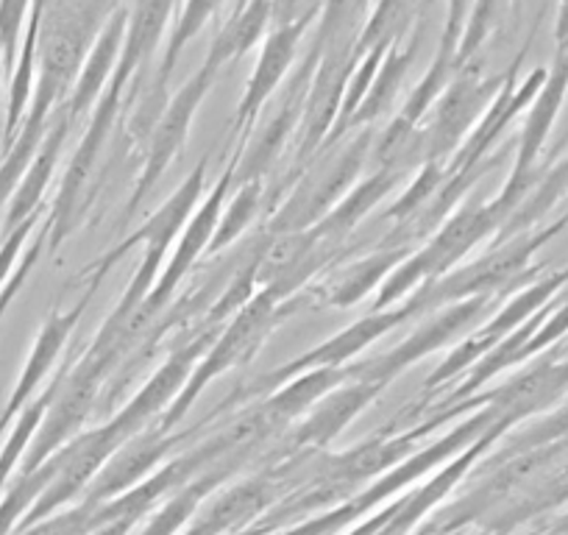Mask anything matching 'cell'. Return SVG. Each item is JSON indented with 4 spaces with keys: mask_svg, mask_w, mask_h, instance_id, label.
<instances>
[{
    "mask_svg": "<svg viewBox=\"0 0 568 535\" xmlns=\"http://www.w3.org/2000/svg\"><path fill=\"white\" fill-rule=\"evenodd\" d=\"M501 215L505 212L496 204L490 206H477L468 204L429 240V245L418 251L413 260H404L402 265L382 282V293L376 299V307H387L396 299H402L404 293L413 291L415 285H429V282H438L440 276L457 265L460 256H466L485 234L494 226H499Z\"/></svg>",
    "mask_w": 568,
    "mask_h": 535,
    "instance_id": "cell-1",
    "label": "cell"
},
{
    "mask_svg": "<svg viewBox=\"0 0 568 535\" xmlns=\"http://www.w3.org/2000/svg\"><path fill=\"white\" fill-rule=\"evenodd\" d=\"M273 319H276V299L267 296L265 291L256 293V296L251 299V302L245 304L237 315H234L232 324L223 330L221 341H217L215 346L206 352V357L201 360L199 369L190 374L187 385H184L182 393L173 398L171 411H168L165 418H162V427L168 430L171 424L182 422V418L187 416L190 407H193L195 398H199V393L204 391V387L210 385L217 374H223V371L245 363V360L256 352V346L265 341Z\"/></svg>",
    "mask_w": 568,
    "mask_h": 535,
    "instance_id": "cell-2",
    "label": "cell"
},
{
    "mask_svg": "<svg viewBox=\"0 0 568 535\" xmlns=\"http://www.w3.org/2000/svg\"><path fill=\"white\" fill-rule=\"evenodd\" d=\"M120 101H123L120 92L103 90L101 101L95 103V112H92L90 125H87L84 140H81L73 160H70L68 173H64L62 179V188H59L57 201H53V210L45 221L48 245H51V249H57L62 240H68L70 234H73V229L79 226L81 215H84L87 184H90L98 157H101L103 145H106L109 131H112L114 118H118Z\"/></svg>",
    "mask_w": 568,
    "mask_h": 535,
    "instance_id": "cell-3",
    "label": "cell"
},
{
    "mask_svg": "<svg viewBox=\"0 0 568 535\" xmlns=\"http://www.w3.org/2000/svg\"><path fill=\"white\" fill-rule=\"evenodd\" d=\"M321 7H324V0H315L307 12L296 14V18H293V14H284L282 23H276V29L265 37V46H262L254 70H251L248 84H245L243 98H240L237 118H234V129H237L240 134L251 131V125L256 123V114L262 112L267 98L276 92V87L282 84L284 75L291 73L304 34H307L310 26L318 23Z\"/></svg>",
    "mask_w": 568,
    "mask_h": 535,
    "instance_id": "cell-4",
    "label": "cell"
},
{
    "mask_svg": "<svg viewBox=\"0 0 568 535\" xmlns=\"http://www.w3.org/2000/svg\"><path fill=\"white\" fill-rule=\"evenodd\" d=\"M103 369L92 363L90 357H81V363L73 371H62L59 374V387L53 393L51 405H48L45 418H42L40 430H37L34 441L29 446V457H26V474L40 468L48 461V455L68 444L87 416L95 405V393L101 385Z\"/></svg>",
    "mask_w": 568,
    "mask_h": 535,
    "instance_id": "cell-5",
    "label": "cell"
},
{
    "mask_svg": "<svg viewBox=\"0 0 568 535\" xmlns=\"http://www.w3.org/2000/svg\"><path fill=\"white\" fill-rule=\"evenodd\" d=\"M505 81L507 75H501V79H483L477 68L466 64L452 79L444 95L435 101L433 125L424 134L426 160L438 162L440 157H449L460 145V140L471 131L479 112H488V107L499 95Z\"/></svg>",
    "mask_w": 568,
    "mask_h": 535,
    "instance_id": "cell-6",
    "label": "cell"
},
{
    "mask_svg": "<svg viewBox=\"0 0 568 535\" xmlns=\"http://www.w3.org/2000/svg\"><path fill=\"white\" fill-rule=\"evenodd\" d=\"M215 70H210L206 64H201L199 73L190 75L187 84L176 92V95L168 101L165 112L160 114L156 125L151 129L149 138V160H145V171H142L140 182H136L134 193H131V204H129V215L142 204V199L154 190V184L160 182L162 173L168 171L173 157L182 151L184 140H187L190 123H193L195 112L204 103L206 92H210L212 81H215Z\"/></svg>",
    "mask_w": 568,
    "mask_h": 535,
    "instance_id": "cell-7",
    "label": "cell"
},
{
    "mask_svg": "<svg viewBox=\"0 0 568 535\" xmlns=\"http://www.w3.org/2000/svg\"><path fill=\"white\" fill-rule=\"evenodd\" d=\"M371 149V134H359L354 143H348L346 151L335 157L329 165H324L321 171H315L296 193L291 195V201L284 204V210L273 218L271 229L278 234L291 232H304L310 223L321 221V218L329 212V206L352 188V182L357 179L359 168H363L365 157Z\"/></svg>",
    "mask_w": 568,
    "mask_h": 535,
    "instance_id": "cell-8",
    "label": "cell"
},
{
    "mask_svg": "<svg viewBox=\"0 0 568 535\" xmlns=\"http://www.w3.org/2000/svg\"><path fill=\"white\" fill-rule=\"evenodd\" d=\"M354 64H357V46H332L318 51V68H315L302 123H298V129H302L298 162L324 149L329 131L337 123V114H341L343 95H346V84L354 73Z\"/></svg>",
    "mask_w": 568,
    "mask_h": 535,
    "instance_id": "cell-9",
    "label": "cell"
},
{
    "mask_svg": "<svg viewBox=\"0 0 568 535\" xmlns=\"http://www.w3.org/2000/svg\"><path fill=\"white\" fill-rule=\"evenodd\" d=\"M234 168H237V162H234V165L223 173L221 184H217L215 193L204 201V206L199 210V215H195L193 221H187L182 238H179L176 251H173V260L168 262V268L162 271L160 280H156L154 291L149 293V299H145V302H142V307L136 310L134 321H131V326H129V335H136L142 326L149 324L151 315H156L168 302H171V296H173V291L179 287V282L187 276V271L195 265V260H199V256L210 249L212 238H215L217 223H221L223 201H226L229 188H232ZM125 346H129V341H125Z\"/></svg>",
    "mask_w": 568,
    "mask_h": 535,
    "instance_id": "cell-10",
    "label": "cell"
},
{
    "mask_svg": "<svg viewBox=\"0 0 568 535\" xmlns=\"http://www.w3.org/2000/svg\"><path fill=\"white\" fill-rule=\"evenodd\" d=\"M485 310V296H474V299H463V302L452 304L444 315H438L435 321H429L426 326H420L418 332L407 337L404 343H398L393 352H387L385 357L374 360V363H363L354 369L357 380L371 382L376 387H385L387 382L396 380L402 371H407L409 365L424 360L426 354H433L435 349L446 346L455 335H460L466 326L474 324L479 313Z\"/></svg>",
    "mask_w": 568,
    "mask_h": 535,
    "instance_id": "cell-11",
    "label": "cell"
},
{
    "mask_svg": "<svg viewBox=\"0 0 568 535\" xmlns=\"http://www.w3.org/2000/svg\"><path fill=\"white\" fill-rule=\"evenodd\" d=\"M424 310H429V307H426L424 293L418 291L407 304H402V307H393V310H385V313L368 315V319L357 321V324H352L348 330H343L341 335L332 337V341L321 343V346H315L313 352H307V354H302L298 360H293L287 369L273 371L271 380H291V376H298V374H304V371H313V369H343V363H346V360L357 357V354L363 352L365 346H371L376 337L387 335V332L396 330L398 324H404L407 319H413L415 313H424Z\"/></svg>",
    "mask_w": 568,
    "mask_h": 535,
    "instance_id": "cell-12",
    "label": "cell"
},
{
    "mask_svg": "<svg viewBox=\"0 0 568 535\" xmlns=\"http://www.w3.org/2000/svg\"><path fill=\"white\" fill-rule=\"evenodd\" d=\"M98 282L101 280L90 282V291H87V296L81 299L73 310H68V313H53L51 319L45 321V326H42L40 335H37V343H34V349H31L29 360H26L23 374H20L18 385H14L12 396H9L7 411L0 413V435H3V430H7L9 424L20 416V413H23V407L29 405L31 398H34L37 387H40L42 382H45V376L51 374V369L57 365L59 352L64 349L68 337L73 335L75 324H79L81 313L87 310L90 299L95 296Z\"/></svg>",
    "mask_w": 568,
    "mask_h": 535,
    "instance_id": "cell-13",
    "label": "cell"
},
{
    "mask_svg": "<svg viewBox=\"0 0 568 535\" xmlns=\"http://www.w3.org/2000/svg\"><path fill=\"white\" fill-rule=\"evenodd\" d=\"M210 337H212V332H204L201 337L190 341L182 352L173 354V357L168 360V363L162 365V369L156 371V374L151 376L145 385H142V391L131 398L129 405H125L123 411H120L118 416L109 422V427L118 433L120 441H125L129 435H136V430H140L142 424L149 422L154 413H160L168 402H173V396H179V393H182V387L187 385L190 374H193L195 357L204 352V346L210 343Z\"/></svg>",
    "mask_w": 568,
    "mask_h": 535,
    "instance_id": "cell-14",
    "label": "cell"
},
{
    "mask_svg": "<svg viewBox=\"0 0 568 535\" xmlns=\"http://www.w3.org/2000/svg\"><path fill=\"white\" fill-rule=\"evenodd\" d=\"M568 90V51L557 53V62L551 68V73H546V81L540 84L538 95H535L532 109H529V120H527V129H524V138H521V149H518V162H516V171H513V182L510 188L505 190L499 201H494L501 212L510 210V204H516V195H521L524 190V176H527L529 165H532L535 154L540 151L546 140V131L551 129L555 123V114L560 109L562 98H566Z\"/></svg>",
    "mask_w": 568,
    "mask_h": 535,
    "instance_id": "cell-15",
    "label": "cell"
},
{
    "mask_svg": "<svg viewBox=\"0 0 568 535\" xmlns=\"http://www.w3.org/2000/svg\"><path fill=\"white\" fill-rule=\"evenodd\" d=\"M125 26H129V9L120 7L118 12L106 20V26H103L101 34H98L92 51L87 53L84 68H81L79 79H75L73 90H70L68 103H64V114H68L73 123L101 101L103 90H106L109 81H112L120 51H123Z\"/></svg>",
    "mask_w": 568,
    "mask_h": 535,
    "instance_id": "cell-16",
    "label": "cell"
},
{
    "mask_svg": "<svg viewBox=\"0 0 568 535\" xmlns=\"http://www.w3.org/2000/svg\"><path fill=\"white\" fill-rule=\"evenodd\" d=\"M179 0H136L134 9L129 12V26H125L123 51H120L118 68H114L112 81L106 90H114L123 95L125 84L134 79L136 70L149 62L154 48L160 46L168 23L173 18Z\"/></svg>",
    "mask_w": 568,
    "mask_h": 535,
    "instance_id": "cell-17",
    "label": "cell"
},
{
    "mask_svg": "<svg viewBox=\"0 0 568 535\" xmlns=\"http://www.w3.org/2000/svg\"><path fill=\"white\" fill-rule=\"evenodd\" d=\"M70 125H73V120H70L64 112H59V118L53 120L51 129L45 131L40 151H37L29 171H26V176L20 179L18 190H14L12 199H9V210L7 215H3V232L7 234L12 232V229H18L20 223L29 221V218L40 215V201L42 195H45L48 182H51L53 171H57L59 165V157H62V145L64 140H68Z\"/></svg>",
    "mask_w": 568,
    "mask_h": 535,
    "instance_id": "cell-18",
    "label": "cell"
},
{
    "mask_svg": "<svg viewBox=\"0 0 568 535\" xmlns=\"http://www.w3.org/2000/svg\"><path fill=\"white\" fill-rule=\"evenodd\" d=\"M273 14H276V0H243V7L234 9L232 18L212 40L210 53L204 59L206 68L217 73L237 57H245L265 37L267 26L273 23Z\"/></svg>",
    "mask_w": 568,
    "mask_h": 535,
    "instance_id": "cell-19",
    "label": "cell"
},
{
    "mask_svg": "<svg viewBox=\"0 0 568 535\" xmlns=\"http://www.w3.org/2000/svg\"><path fill=\"white\" fill-rule=\"evenodd\" d=\"M382 387L371 385V382L357 380L348 387H337L332 396H326L318 407L313 411V416L304 422V427L298 430V441L302 444H315L324 446L329 444L335 435L343 433L346 424H352L359 413L368 407V402H374L376 393Z\"/></svg>",
    "mask_w": 568,
    "mask_h": 535,
    "instance_id": "cell-20",
    "label": "cell"
},
{
    "mask_svg": "<svg viewBox=\"0 0 568 535\" xmlns=\"http://www.w3.org/2000/svg\"><path fill=\"white\" fill-rule=\"evenodd\" d=\"M418 51H420V37L415 34L413 40H407V46L393 48V51L387 53L385 62H382V68H379V73H376L374 84H371V90L365 92L363 103H359L357 112L352 114V120L343 125V131L337 134V140L346 138L352 129H359V125L374 123V120L379 118V114L385 112V109L390 107L393 101H396L398 90L404 87V79L409 75V68L415 64V57H418Z\"/></svg>",
    "mask_w": 568,
    "mask_h": 535,
    "instance_id": "cell-21",
    "label": "cell"
},
{
    "mask_svg": "<svg viewBox=\"0 0 568 535\" xmlns=\"http://www.w3.org/2000/svg\"><path fill=\"white\" fill-rule=\"evenodd\" d=\"M396 179H398V168H387L382 165L379 173H374L371 179H365L363 184L352 190L343 201H337L335 210L326 212L321 218L318 226H313L310 232L315 234V240L326 245V240H341L343 234L352 232L354 226L359 223V218L368 215L393 188H396Z\"/></svg>",
    "mask_w": 568,
    "mask_h": 535,
    "instance_id": "cell-22",
    "label": "cell"
},
{
    "mask_svg": "<svg viewBox=\"0 0 568 535\" xmlns=\"http://www.w3.org/2000/svg\"><path fill=\"white\" fill-rule=\"evenodd\" d=\"M402 262V245H398V249L396 245H387V249L354 262L352 268H346V271L326 287V302H329L332 307H352V304H357L359 299L368 296V293L390 274V268H398Z\"/></svg>",
    "mask_w": 568,
    "mask_h": 535,
    "instance_id": "cell-23",
    "label": "cell"
},
{
    "mask_svg": "<svg viewBox=\"0 0 568 535\" xmlns=\"http://www.w3.org/2000/svg\"><path fill=\"white\" fill-rule=\"evenodd\" d=\"M348 371L343 369H313L298 374L291 385H284L282 391L273 393L265 405L276 413L282 422H293L296 416L307 413L315 402L326 396V393L337 391L341 382L346 380Z\"/></svg>",
    "mask_w": 568,
    "mask_h": 535,
    "instance_id": "cell-24",
    "label": "cell"
},
{
    "mask_svg": "<svg viewBox=\"0 0 568 535\" xmlns=\"http://www.w3.org/2000/svg\"><path fill=\"white\" fill-rule=\"evenodd\" d=\"M223 3H226V0H182V12H179L176 23H173V34L171 40H168L165 53H162L160 73H156L154 81L156 95H165L168 79H171L173 68H176V62L182 59L187 42L210 23V18L223 7Z\"/></svg>",
    "mask_w": 568,
    "mask_h": 535,
    "instance_id": "cell-25",
    "label": "cell"
},
{
    "mask_svg": "<svg viewBox=\"0 0 568 535\" xmlns=\"http://www.w3.org/2000/svg\"><path fill=\"white\" fill-rule=\"evenodd\" d=\"M374 0H324L313 48L357 46Z\"/></svg>",
    "mask_w": 568,
    "mask_h": 535,
    "instance_id": "cell-26",
    "label": "cell"
},
{
    "mask_svg": "<svg viewBox=\"0 0 568 535\" xmlns=\"http://www.w3.org/2000/svg\"><path fill=\"white\" fill-rule=\"evenodd\" d=\"M168 444L156 433H142L136 435L129 444V450L120 452L112 461V466L106 468V474L98 483V494H112V491L123 488L131 480L140 477L145 468L154 466L162 455H165Z\"/></svg>",
    "mask_w": 568,
    "mask_h": 535,
    "instance_id": "cell-27",
    "label": "cell"
},
{
    "mask_svg": "<svg viewBox=\"0 0 568 535\" xmlns=\"http://www.w3.org/2000/svg\"><path fill=\"white\" fill-rule=\"evenodd\" d=\"M510 3L513 0H474L466 31H463L460 37V46H457V68L463 70L466 64L474 62L479 48L490 40V34H494L501 26V20L507 18Z\"/></svg>",
    "mask_w": 568,
    "mask_h": 535,
    "instance_id": "cell-28",
    "label": "cell"
},
{
    "mask_svg": "<svg viewBox=\"0 0 568 535\" xmlns=\"http://www.w3.org/2000/svg\"><path fill=\"white\" fill-rule=\"evenodd\" d=\"M413 438L368 441V444H359L357 450H352L348 455H343L341 461H337V468H341L343 477H368V474H376L382 472V468L390 466V463H396Z\"/></svg>",
    "mask_w": 568,
    "mask_h": 535,
    "instance_id": "cell-29",
    "label": "cell"
},
{
    "mask_svg": "<svg viewBox=\"0 0 568 535\" xmlns=\"http://www.w3.org/2000/svg\"><path fill=\"white\" fill-rule=\"evenodd\" d=\"M260 199H262V184L260 182L240 184L237 199H234L232 206L223 212L221 223H217V229H215V238H212L210 249H206V251H212V254H215V251L226 249V245L232 243V240L237 238V234L243 232V229L248 226L251 221H254V215L260 212Z\"/></svg>",
    "mask_w": 568,
    "mask_h": 535,
    "instance_id": "cell-30",
    "label": "cell"
},
{
    "mask_svg": "<svg viewBox=\"0 0 568 535\" xmlns=\"http://www.w3.org/2000/svg\"><path fill=\"white\" fill-rule=\"evenodd\" d=\"M34 0H0V48H3V68L12 73L20 57V34L29 23Z\"/></svg>",
    "mask_w": 568,
    "mask_h": 535,
    "instance_id": "cell-31",
    "label": "cell"
},
{
    "mask_svg": "<svg viewBox=\"0 0 568 535\" xmlns=\"http://www.w3.org/2000/svg\"><path fill=\"white\" fill-rule=\"evenodd\" d=\"M440 184H444V168L438 162H426V168L420 171V176L415 179L413 188L396 201V204L387 210V218H396V221H409L413 215H418L420 204L433 201V195L438 193Z\"/></svg>",
    "mask_w": 568,
    "mask_h": 535,
    "instance_id": "cell-32",
    "label": "cell"
},
{
    "mask_svg": "<svg viewBox=\"0 0 568 535\" xmlns=\"http://www.w3.org/2000/svg\"><path fill=\"white\" fill-rule=\"evenodd\" d=\"M471 7L474 0H446V29L444 40H440V48H444V51L457 53V46H460L463 31H466Z\"/></svg>",
    "mask_w": 568,
    "mask_h": 535,
    "instance_id": "cell-33",
    "label": "cell"
},
{
    "mask_svg": "<svg viewBox=\"0 0 568 535\" xmlns=\"http://www.w3.org/2000/svg\"><path fill=\"white\" fill-rule=\"evenodd\" d=\"M45 240H48V232L42 234V238L37 240L34 245H31V251H29V254H26V260L20 262L18 271H14V274L9 276V282H7V285H3V291H0V319H3V313H7V310H9V304H12V299L20 293V287H23L26 276L31 274V268H34V262L40 260L42 245H45Z\"/></svg>",
    "mask_w": 568,
    "mask_h": 535,
    "instance_id": "cell-34",
    "label": "cell"
},
{
    "mask_svg": "<svg viewBox=\"0 0 568 535\" xmlns=\"http://www.w3.org/2000/svg\"><path fill=\"white\" fill-rule=\"evenodd\" d=\"M555 40H557V53L568 51V0H560V12H557V26H555Z\"/></svg>",
    "mask_w": 568,
    "mask_h": 535,
    "instance_id": "cell-35",
    "label": "cell"
},
{
    "mask_svg": "<svg viewBox=\"0 0 568 535\" xmlns=\"http://www.w3.org/2000/svg\"><path fill=\"white\" fill-rule=\"evenodd\" d=\"M3 70L7 68H3V48H0V75H3Z\"/></svg>",
    "mask_w": 568,
    "mask_h": 535,
    "instance_id": "cell-36",
    "label": "cell"
}]
</instances>
